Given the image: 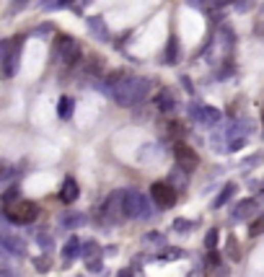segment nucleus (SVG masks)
Instances as JSON below:
<instances>
[{"label":"nucleus","mask_w":264,"mask_h":277,"mask_svg":"<svg viewBox=\"0 0 264 277\" xmlns=\"http://www.w3.org/2000/svg\"><path fill=\"white\" fill-rule=\"evenodd\" d=\"M150 94V83L148 78H140V75H127L125 81L111 91V96H114V101L119 106H137L140 101H145V96Z\"/></svg>","instance_id":"f257e3e1"},{"label":"nucleus","mask_w":264,"mask_h":277,"mask_svg":"<svg viewBox=\"0 0 264 277\" xmlns=\"http://www.w3.org/2000/svg\"><path fill=\"white\" fill-rule=\"evenodd\" d=\"M125 215V189H114L106 200L104 205L99 207V223H106V225H114L119 223Z\"/></svg>","instance_id":"f03ea898"},{"label":"nucleus","mask_w":264,"mask_h":277,"mask_svg":"<svg viewBox=\"0 0 264 277\" xmlns=\"http://www.w3.org/2000/svg\"><path fill=\"white\" fill-rule=\"evenodd\" d=\"M3 218L13 225H29L39 218V205L31 202V200H18L11 207H3Z\"/></svg>","instance_id":"7ed1b4c3"},{"label":"nucleus","mask_w":264,"mask_h":277,"mask_svg":"<svg viewBox=\"0 0 264 277\" xmlns=\"http://www.w3.org/2000/svg\"><path fill=\"white\" fill-rule=\"evenodd\" d=\"M125 215L130 220H140V218H150V200L140 192V189H125Z\"/></svg>","instance_id":"20e7f679"},{"label":"nucleus","mask_w":264,"mask_h":277,"mask_svg":"<svg viewBox=\"0 0 264 277\" xmlns=\"http://www.w3.org/2000/svg\"><path fill=\"white\" fill-rule=\"evenodd\" d=\"M55 52H57V57L62 60V65H67V67H75V65L81 62V57H83L81 44L75 42L73 36H67V34H60V36L55 39Z\"/></svg>","instance_id":"39448f33"},{"label":"nucleus","mask_w":264,"mask_h":277,"mask_svg":"<svg viewBox=\"0 0 264 277\" xmlns=\"http://www.w3.org/2000/svg\"><path fill=\"white\" fill-rule=\"evenodd\" d=\"M189 117L200 125V127H218L220 122H223V114L215 109V106H207V104H189Z\"/></svg>","instance_id":"423d86ee"},{"label":"nucleus","mask_w":264,"mask_h":277,"mask_svg":"<svg viewBox=\"0 0 264 277\" xmlns=\"http://www.w3.org/2000/svg\"><path fill=\"white\" fill-rule=\"evenodd\" d=\"M150 200L156 202V207L169 210V207H174V205H176L179 192H176L169 181H156L153 187H150Z\"/></svg>","instance_id":"0eeeda50"},{"label":"nucleus","mask_w":264,"mask_h":277,"mask_svg":"<svg viewBox=\"0 0 264 277\" xmlns=\"http://www.w3.org/2000/svg\"><path fill=\"white\" fill-rule=\"evenodd\" d=\"M0 257H26V241L11 230H0Z\"/></svg>","instance_id":"6e6552de"},{"label":"nucleus","mask_w":264,"mask_h":277,"mask_svg":"<svg viewBox=\"0 0 264 277\" xmlns=\"http://www.w3.org/2000/svg\"><path fill=\"white\" fill-rule=\"evenodd\" d=\"M174 158H176V166L186 174H192L197 166H200V155L186 145V143H176L174 145Z\"/></svg>","instance_id":"1a4fd4ad"},{"label":"nucleus","mask_w":264,"mask_h":277,"mask_svg":"<svg viewBox=\"0 0 264 277\" xmlns=\"http://www.w3.org/2000/svg\"><path fill=\"white\" fill-rule=\"evenodd\" d=\"M21 52H23V36L13 39V47L11 52L6 55V60L0 62V73H3V78H13L21 67Z\"/></svg>","instance_id":"9d476101"},{"label":"nucleus","mask_w":264,"mask_h":277,"mask_svg":"<svg viewBox=\"0 0 264 277\" xmlns=\"http://www.w3.org/2000/svg\"><path fill=\"white\" fill-rule=\"evenodd\" d=\"M231 215H233V220H254L259 215V200L256 197H246V200L236 202Z\"/></svg>","instance_id":"9b49d317"},{"label":"nucleus","mask_w":264,"mask_h":277,"mask_svg":"<svg viewBox=\"0 0 264 277\" xmlns=\"http://www.w3.org/2000/svg\"><path fill=\"white\" fill-rule=\"evenodd\" d=\"M153 104H156V109L158 111H163V114H171L176 106H179V101H176V96L169 91V88H161L158 94H156V99H153Z\"/></svg>","instance_id":"f8f14e48"},{"label":"nucleus","mask_w":264,"mask_h":277,"mask_svg":"<svg viewBox=\"0 0 264 277\" xmlns=\"http://www.w3.org/2000/svg\"><path fill=\"white\" fill-rule=\"evenodd\" d=\"M81 197V189H78V181H75L73 176H65V181H62V189H60V200L65 202V205H73L75 200Z\"/></svg>","instance_id":"ddd939ff"},{"label":"nucleus","mask_w":264,"mask_h":277,"mask_svg":"<svg viewBox=\"0 0 264 277\" xmlns=\"http://www.w3.org/2000/svg\"><path fill=\"white\" fill-rule=\"evenodd\" d=\"M86 24H88V31L99 39V42H109V26H106V21L101 16H91Z\"/></svg>","instance_id":"4468645a"},{"label":"nucleus","mask_w":264,"mask_h":277,"mask_svg":"<svg viewBox=\"0 0 264 277\" xmlns=\"http://www.w3.org/2000/svg\"><path fill=\"white\" fill-rule=\"evenodd\" d=\"M179 62V39L171 34L169 36V44L163 50V65H176Z\"/></svg>","instance_id":"2eb2a0df"},{"label":"nucleus","mask_w":264,"mask_h":277,"mask_svg":"<svg viewBox=\"0 0 264 277\" xmlns=\"http://www.w3.org/2000/svg\"><path fill=\"white\" fill-rule=\"evenodd\" d=\"M81 239H78V236H70V239H67V244L62 246V257H65V262H73L75 257H81Z\"/></svg>","instance_id":"dca6fc26"},{"label":"nucleus","mask_w":264,"mask_h":277,"mask_svg":"<svg viewBox=\"0 0 264 277\" xmlns=\"http://www.w3.org/2000/svg\"><path fill=\"white\" fill-rule=\"evenodd\" d=\"M83 223H86V215H81V213H67V215L60 218V228L62 230H75V228H81Z\"/></svg>","instance_id":"f3484780"},{"label":"nucleus","mask_w":264,"mask_h":277,"mask_svg":"<svg viewBox=\"0 0 264 277\" xmlns=\"http://www.w3.org/2000/svg\"><path fill=\"white\" fill-rule=\"evenodd\" d=\"M18 200H21V189H18V184L6 187L3 194H0V202H3V207H11V205H16Z\"/></svg>","instance_id":"a211bd4d"},{"label":"nucleus","mask_w":264,"mask_h":277,"mask_svg":"<svg viewBox=\"0 0 264 277\" xmlns=\"http://www.w3.org/2000/svg\"><path fill=\"white\" fill-rule=\"evenodd\" d=\"M233 194H236V184H233V181H228V184H225V187L220 189V194L215 197V202H212V210H220V207H223L225 202L231 200Z\"/></svg>","instance_id":"6ab92c4d"},{"label":"nucleus","mask_w":264,"mask_h":277,"mask_svg":"<svg viewBox=\"0 0 264 277\" xmlns=\"http://www.w3.org/2000/svg\"><path fill=\"white\" fill-rule=\"evenodd\" d=\"M93 257H101V246H99L93 239H88V241L81 244V259L88 262V259H93Z\"/></svg>","instance_id":"aec40b11"},{"label":"nucleus","mask_w":264,"mask_h":277,"mask_svg":"<svg viewBox=\"0 0 264 277\" xmlns=\"http://www.w3.org/2000/svg\"><path fill=\"white\" fill-rule=\"evenodd\" d=\"M73 106H75V101L70 96H60V101H57V117H60V120H70Z\"/></svg>","instance_id":"412c9836"},{"label":"nucleus","mask_w":264,"mask_h":277,"mask_svg":"<svg viewBox=\"0 0 264 277\" xmlns=\"http://www.w3.org/2000/svg\"><path fill=\"white\" fill-rule=\"evenodd\" d=\"M34 239H36V244H39V249H42L44 254H50V251L55 249V239H52V236H50L47 230H36Z\"/></svg>","instance_id":"4be33fe9"},{"label":"nucleus","mask_w":264,"mask_h":277,"mask_svg":"<svg viewBox=\"0 0 264 277\" xmlns=\"http://www.w3.org/2000/svg\"><path fill=\"white\" fill-rule=\"evenodd\" d=\"M142 244H148V246H166V236L161 233V230H150V233H145L142 236Z\"/></svg>","instance_id":"5701e85b"},{"label":"nucleus","mask_w":264,"mask_h":277,"mask_svg":"<svg viewBox=\"0 0 264 277\" xmlns=\"http://www.w3.org/2000/svg\"><path fill=\"white\" fill-rule=\"evenodd\" d=\"M166 181H169V184L179 192V189H184V187H186V171H181V169L176 166V171H171V176H169Z\"/></svg>","instance_id":"b1692460"},{"label":"nucleus","mask_w":264,"mask_h":277,"mask_svg":"<svg viewBox=\"0 0 264 277\" xmlns=\"http://www.w3.org/2000/svg\"><path fill=\"white\" fill-rule=\"evenodd\" d=\"M75 0H42V11H60V8H70Z\"/></svg>","instance_id":"393cba45"},{"label":"nucleus","mask_w":264,"mask_h":277,"mask_svg":"<svg viewBox=\"0 0 264 277\" xmlns=\"http://www.w3.org/2000/svg\"><path fill=\"white\" fill-rule=\"evenodd\" d=\"M218 241H220V230H218V228H210V230L205 233V249H207V251H215V249H218Z\"/></svg>","instance_id":"a878e982"},{"label":"nucleus","mask_w":264,"mask_h":277,"mask_svg":"<svg viewBox=\"0 0 264 277\" xmlns=\"http://www.w3.org/2000/svg\"><path fill=\"white\" fill-rule=\"evenodd\" d=\"M205 277H231V269L225 264H215V267H205Z\"/></svg>","instance_id":"bb28decb"},{"label":"nucleus","mask_w":264,"mask_h":277,"mask_svg":"<svg viewBox=\"0 0 264 277\" xmlns=\"http://www.w3.org/2000/svg\"><path fill=\"white\" fill-rule=\"evenodd\" d=\"M261 233H264V213L256 215L251 220V225H249V236H251V239H256V236H261Z\"/></svg>","instance_id":"cd10ccee"},{"label":"nucleus","mask_w":264,"mask_h":277,"mask_svg":"<svg viewBox=\"0 0 264 277\" xmlns=\"http://www.w3.org/2000/svg\"><path fill=\"white\" fill-rule=\"evenodd\" d=\"M181 257H184V251L176 249V246H171V249H166L163 254H158L156 259H158V262H176V259H181Z\"/></svg>","instance_id":"c85d7f7f"},{"label":"nucleus","mask_w":264,"mask_h":277,"mask_svg":"<svg viewBox=\"0 0 264 277\" xmlns=\"http://www.w3.org/2000/svg\"><path fill=\"white\" fill-rule=\"evenodd\" d=\"M192 228H195V223L186 220V218H176V220H174V230H176V233H189Z\"/></svg>","instance_id":"c756f323"},{"label":"nucleus","mask_w":264,"mask_h":277,"mask_svg":"<svg viewBox=\"0 0 264 277\" xmlns=\"http://www.w3.org/2000/svg\"><path fill=\"white\" fill-rule=\"evenodd\" d=\"M86 269H88L91 274H99V272H104V259H101V257H93V259H88V262H86Z\"/></svg>","instance_id":"7c9ffc66"},{"label":"nucleus","mask_w":264,"mask_h":277,"mask_svg":"<svg viewBox=\"0 0 264 277\" xmlns=\"http://www.w3.org/2000/svg\"><path fill=\"white\" fill-rule=\"evenodd\" d=\"M228 257H231L233 262L241 259V249H238V241L233 239V236H228Z\"/></svg>","instance_id":"2f4dec72"},{"label":"nucleus","mask_w":264,"mask_h":277,"mask_svg":"<svg viewBox=\"0 0 264 277\" xmlns=\"http://www.w3.org/2000/svg\"><path fill=\"white\" fill-rule=\"evenodd\" d=\"M156 155H161V148L158 145H148V150H140V161H150V158H156Z\"/></svg>","instance_id":"473e14b6"},{"label":"nucleus","mask_w":264,"mask_h":277,"mask_svg":"<svg viewBox=\"0 0 264 277\" xmlns=\"http://www.w3.org/2000/svg\"><path fill=\"white\" fill-rule=\"evenodd\" d=\"M34 267L39 269V272H50V267H52V262H50V254H44V257H36V259H34Z\"/></svg>","instance_id":"72a5a7b5"},{"label":"nucleus","mask_w":264,"mask_h":277,"mask_svg":"<svg viewBox=\"0 0 264 277\" xmlns=\"http://www.w3.org/2000/svg\"><path fill=\"white\" fill-rule=\"evenodd\" d=\"M26 8H29V0H13V6L8 8V16H16V13H21Z\"/></svg>","instance_id":"f704fd0d"},{"label":"nucleus","mask_w":264,"mask_h":277,"mask_svg":"<svg viewBox=\"0 0 264 277\" xmlns=\"http://www.w3.org/2000/svg\"><path fill=\"white\" fill-rule=\"evenodd\" d=\"M215 264H225V262H223V257H220L218 251H207V257H205V267H215Z\"/></svg>","instance_id":"c9c22d12"},{"label":"nucleus","mask_w":264,"mask_h":277,"mask_svg":"<svg viewBox=\"0 0 264 277\" xmlns=\"http://www.w3.org/2000/svg\"><path fill=\"white\" fill-rule=\"evenodd\" d=\"M251 8H254V0H236V11L238 13H246Z\"/></svg>","instance_id":"e433bc0d"},{"label":"nucleus","mask_w":264,"mask_h":277,"mask_svg":"<svg viewBox=\"0 0 264 277\" xmlns=\"http://www.w3.org/2000/svg\"><path fill=\"white\" fill-rule=\"evenodd\" d=\"M254 164H261V155H259V153H256V155H251V158H246V161L241 164V169H244V171H249Z\"/></svg>","instance_id":"4c0bfd02"},{"label":"nucleus","mask_w":264,"mask_h":277,"mask_svg":"<svg viewBox=\"0 0 264 277\" xmlns=\"http://www.w3.org/2000/svg\"><path fill=\"white\" fill-rule=\"evenodd\" d=\"M11 47H13V42H8V39H3V42H0V62L6 60V55L11 52Z\"/></svg>","instance_id":"58836bf2"},{"label":"nucleus","mask_w":264,"mask_h":277,"mask_svg":"<svg viewBox=\"0 0 264 277\" xmlns=\"http://www.w3.org/2000/svg\"><path fill=\"white\" fill-rule=\"evenodd\" d=\"M0 277H21L16 269H11V267H0Z\"/></svg>","instance_id":"ea45409f"},{"label":"nucleus","mask_w":264,"mask_h":277,"mask_svg":"<svg viewBox=\"0 0 264 277\" xmlns=\"http://www.w3.org/2000/svg\"><path fill=\"white\" fill-rule=\"evenodd\" d=\"M50 31H52V26H50V24H44V26H39V29H34V34H36V36H44V34H50Z\"/></svg>","instance_id":"a19ab883"},{"label":"nucleus","mask_w":264,"mask_h":277,"mask_svg":"<svg viewBox=\"0 0 264 277\" xmlns=\"http://www.w3.org/2000/svg\"><path fill=\"white\" fill-rule=\"evenodd\" d=\"M117 277H132V269H119V274Z\"/></svg>","instance_id":"79ce46f5"},{"label":"nucleus","mask_w":264,"mask_h":277,"mask_svg":"<svg viewBox=\"0 0 264 277\" xmlns=\"http://www.w3.org/2000/svg\"><path fill=\"white\" fill-rule=\"evenodd\" d=\"M93 3V0H81V6H91Z\"/></svg>","instance_id":"37998d69"},{"label":"nucleus","mask_w":264,"mask_h":277,"mask_svg":"<svg viewBox=\"0 0 264 277\" xmlns=\"http://www.w3.org/2000/svg\"><path fill=\"white\" fill-rule=\"evenodd\" d=\"M189 277H200V274H197V272H192V274H189Z\"/></svg>","instance_id":"c03bdc74"},{"label":"nucleus","mask_w":264,"mask_h":277,"mask_svg":"<svg viewBox=\"0 0 264 277\" xmlns=\"http://www.w3.org/2000/svg\"><path fill=\"white\" fill-rule=\"evenodd\" d=\"M261 13H264V6H261Z\"/></svg>","instance_id":"a18cd8bd"}]
</instances>
